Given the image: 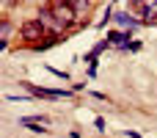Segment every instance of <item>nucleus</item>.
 <instances>
[{
	"label": "nucleus",
	"mask_w": 157,
	"mask_h": 138,
	"mask_svg": "<svg viewBox=\"0 0 157 138\" xmlns=\"http://www.w3.org/2000/svg\"><path fill=\"white\" fill-rule=\"evenodd\" d=\"M50 8H52L55 19H58V22H61V25H63L66 30L77 25V11L72 8V3H69V0H55V3H52Z\"/></svg>",
	"instance_id": "obj_1"
},
{
	"label": "nucleus",
	"mask_w": 157,
	"mask_h": 138,
	"mask_svg": "<svg viewBox=\"0 0 157 138\" xmlns=\"http://www.w3.org/2000/svg\"><path fill=\"white\" fill-rule=\"evenodd\" d=\"M44 36H47V28L39 22V17H36V19H28V22L19 25V39H25L28 44H36V41H41Z\"/></svg>",
	"instance_id": "obj_2"
},
{
	"label": "nucleus",
	"mask_w": 157,
	"mask_h": 138,
	"mask_svg": "<svg viewBox=\"0 0 157 138\" xmlns=\"http://www.w3.org/2000/svg\"><path fill=\"white\" fill-rule=\"evenodd\" d=\"M39 22L47 28V33H58V36H63V33H66V28L55 19V14H52V8H50V6H44V8L39 11Z\"/></svg>",
	"instance_id": "obj_3"
},
{
	"label": "nucleus",
	"mask_w": 157,
	"mask_h": 138,
	"mask_svg": "<svg viewBox=\"0 0 157 138\" xmlns=\"http://www.w3.org/2000/svg\"><path fill=\"white\" fill-rule=\"evenodd\" d=\"M113 19H116L121 28H130V30H135V28L141 25L138 19H132V14H130V11H119V14H113Z\"/></svg>",
	"instance_id": "obj_4"
},
{
	"label": "nucleus",
	"mask_w": 157,
	"mask_h": 138,
	"mask_svg": "<svg viewBox=\"0 0 157 138\" xmlns=\"http://www.w3.org/2000/svg\"><path fill=\"white\" fill-rule=\"evenodd\" d=\"M58 41H61V36H58V33H47V36H44L41 41H36V44H30V50H36V53H41V50H50V47H52V44H58Z\"/></svg>",
	"instance_id": "obj_5"
},
{
	"label": "nucleus",
	"mask_w": 157,
	"mask_h": 138,
	"mask_svg": "<svg viewBox=\"0 0 157 138\" xmlns=\"http://www.w3.org/2000/svg\"><path fill=\"white\" fill-rule=\"evenodd\" d=\"M124 39H130V33H119V30H110V33H108V41L116 44V47H124V44H127Z\"/></svg>",
	"instance_id": "obj_6"
},
{
	"label": "nucleus",
	"mask_w": 157,
	"mask_h": 138,
	"mask_svg": "<svg viewBox=\"0 0 157 138\" xmlns=\"http://www.w3.org/2000/svg\"><path fill=\"white\" fill-rule=\"evenodd\" d=\"M108 44H110V41H108V39H105V41H99V44H97V47H94V50H91V53H88V55H86V61H88V64H91V66H94V64H97V55H99V53H102V50H105V47H108Z\"/></svg>",
	"instance_id": "obj_7"
},
{
	"label": "nucleus",
	"mask_w": 157,
	"mask_h": 138,
	"mask_svg": "<svg viewBox=\"0 0 157 138\" xmlns=\"http://www.w3.org/2000/svg\"><path fill=\"white\" fill-rule=\"evenodd\" d=\"M0 30H3V50H6V47H8V36H11V22H8V19H3Z\"/></svg>",
	"instance_id": "obj_8"
},
{
	"label": "nucleus",
	"mask_w": 157,
	"mask_h": 138,
	"mask_svg": "<svg viewBox=\"0 0 157 138\" xmlns=\"http://www.w3.org/2000/svg\"><path fill=\"white\" fill-rule=\"evenodd\" d=\"M41 124H44V122H28L25 127H28V130H33V133H41V136H47L50 130H47V127H41Z\"/></svg>",
	"instance_id": "obj_9"
},
{
	"label": "nucleus",
	"mask_w": 157,
	"mask_h": 138,
	"mask_svg": "<svg viewBox=\"0 0 157 138\" xmlns=\"http://www.w3.org/2000/svg\"><path fill=\"white\" fill-rule=\"evenodd\" d=\"M6 100H8V102H25V100H30V97H25V94H8Z\"/></svg>",
	"instance_id": "obj_10"
},
{
	"label": "nucleus",
	"mask_w": 157,
	"mask_h": 138,
	"mask_svg": "<svg viewBox=\"0 0 157 138\" xmlns=\"http://www.w3.org/2000/svg\"><path fill=\"white\" fill-rule=\"evenodd\" d=\"M94 124H97V130H105V119H102V116H97V119H94Z\"/></svg>",
	"instance_id": "obj_11"
},
{
	"label": "nucleus",
	"mask_w": 157,
	"mask_h": 138,
	"mask_svg": "<svg viewBox=\"0 0 157 138\" xmlns=\"http://www.w3.org/2000/svg\"><path fill=\"white\" fill-rule=\"evenodd\" d=\"M127 138H144V136H138V133H132V130H127Z\"/></svg>",
	"instance_id": "obj_12"
},
{
	"label": "nucleus",
	"mask_w": 157,
	"mask_h": 138,
	"mask_svg": "<svg viewBox=\"0 0 157 138\" xmlns=\"http://www.w3.org/2000/svg\"><path fill=\"white\" fill-rule=\"evenodd\" d=\"M72 138H83V136H80V133H72Z\"/></svg>",
	"instance_id": "obj_13"
},
{
	"label": "nucleus",
	"mask_w": 157,
	"mask_h": 138,
	"mask_svg": "<svg viewBox=\"0 0 157 138\" xmlns=\"http://www.w3.org/2000/svg\"><path fill=\"white\" fill-rule=\"evenodd\" d=\"M132 3H141V0H132Z\"/></svg>",
	"instance_id": "obj_14"
}]
</instances>
